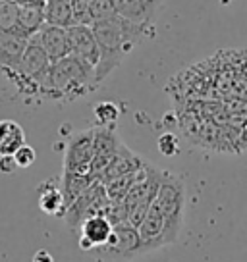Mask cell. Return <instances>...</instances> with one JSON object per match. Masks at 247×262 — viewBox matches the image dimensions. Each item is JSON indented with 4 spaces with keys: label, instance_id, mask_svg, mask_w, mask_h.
<instances>
[{
    "label": "cell",
    "instance_id": "obj_27",
    "mask_svg": "<svg viewBox=\"0 0 247 262\" xmlns=\"http://www.w3.org/2000/svg\"><path fill=\"white\" fill-rule=\"evenodd\" d=\"M31 262H54V256L49 253V251H37V253L33 254V258H31Z\"/></svg>",
    "mask_w": 247,
    "mask_h": 262
},
{
    "label": "cell",
    "instance_id": "obj_16",
    "mask_svg": "<svg viewBox=\"0 0 247 262\" xmlns=\"http://www.w3.org/2000/svg\"><path fill=\"white\" fill-rule=\"evenodd\" d=\"M25 143V131L14 120H0V155H14Z\"/></svg>",
    "mask_w": 247,
    "mask_h": 262
},
{
    "label": "cell",
    "instance_id": "obj_4",
    "mask_svg": "<svg viewBox=\"0 0 247 262\" xmlns=\"http://www.w3.org/2000/svg\"><path fill=\"white\" fill-rule=\"evenodd\" d=\"M153 203L162 212L172 237L178 241L180 231L183 228L186 205H188V191H186L183 180L164 170V178L160 181V187H158L157 196H155Z\"/></svg>",
    "mask_w": 247,
    "mask_h": 262
},
{
    "label": "cell",
    "instance_id": "obj_8",
    "mask_svg": "<svg viewBox=\"0 0 247 262\" xmlns=\"http://www.w3.org/2000/svg\"><path fill=\"white\" fill-rule=\"evenodd\" d=\"M114 2L118 16L147 27H155L158 12L164 4V0H114Z\"/></svg>",
    "mask_w": 247,
    "mask_h": 262
},
{
    "label": "cell",
    "instance_id": "obj_3",
    "mask_svg": "<svg viewBox=\"0 0 247 262\" xmlns=\"http://www.w3.org/2000/svg\"><path fill=\"white\" fill-rule=\"evenodd\" d=\"M91 27L99 45V60L95 64V77L100 85L122 64L123 58L128 56V50L123 47L122 17L116 16L112 19L97 21V24H91Z\"/></svg>",
    "mask_w": 247,
    "mask_h": 262
},
{
    "label": "cell",
    "instance_id": "obj_23",
    "mask_svg": "<svg viewBox=\"0 0 247 262\" xmlns=\"http://www.w3.org/2000/svg\"><path fill=\"white\" fill-rule=\"evenodd\" d=\"M14 158H16L17 168H29V166L35 162V158H37V152H35L33 147H29V145L24 143V145L14 152Z\"/></svg>",
    "mask_w": 247,
    "mask_h": 262
},
{
    "label": "cell",
    "instance_id": "obj_19",
    "mask_svg": "<svg viewBox=\"0 0 247 262\" xmlns=\"http://www.w3.org/2000/svg\"><path fill=\"white\" fill-rule=\"evenodd\" d=\"M118 16L114 0H91L89 4V25Z\"/></svg>",
    "mask_w": 247,
    "mask_h": 262
},
{
    "label": "cell",
    "instance_id": "obj_22",
    "mask_svg": "<svg viewBox=\"0 0 247 262\" xmlns=\"http://www.w3.org/2000/svg\"><path fill=\"white\" fill-rule=\"evenodd\" d=\"M157 147H158V150H160V155L174 156V155H178V150H180V143H178V137H176L174 133H162V135L158 137Z\"/></svg>",
    "mask_w": 247,
    "mask_h": 262
},
{
    "label": "cell",
    "instance_id": "obj_10",
    "mask_svg": "<svg viewBox=\"0 0 247 262\" xmlns=\"http://www.w3.org/2000/svg\"><path fill=\"white\" fill-rule=\"evenodd\" d=\"M112 233V224L105 214H95L89 216L87 220H83V224L79 226V239L77 245L81 251H95L102 247L108 241Z\"/></svg>",
    "mask_w": 247,
    "mask_h": 262
},
{
    "label": "cell",
    "instance_id": "obj_18",
    "mask_svg": "<svg viewBox=\"0 0 247 262\" xmlns=\"http://www.w3.org/2000/svg\"><path fill=\"white\" fill-rule=\"evenodd\" d=\"M93 178L89 173H74V172H64L62 180H60V187H62V195H64V205L66 208L74 203L77 196L81 195L85 189L93 183Z\"/></svg>",
    "mask_w": 247,
    "mask_h": 262
},
{
    "label": "cell",
    "instance_id": "obj_26",
    "mask_svg": "<svg viewBox=\"0 0 247 262\" xmlns=\"http://www.w3.org/2000/svg\"><path fill=\"white\" fill-rule=\"evenodd\" d=\"M16 2L17 8H45L47 0H12Z\"/></svg>",
    "mask_w": 247,
    "mask_h": 262
},
{
    "label": "cell",
    "instance_id": "obj_12",
    "mask_svg": "<svg viewBox=\"0 0 247 262\" xmlns=\"http://www.w3.org/2000/svg\"><path fill=\"white\" fill-rule=\"evenodd\" d=\"M27 42L29 39L17 33L0 29V72H8L12 68H16Z\"/></svg>",
    "mask_w": 247,
    "mask_h": 262
},
{
    "label": "cell",
    "instance_id": "obj_15",
    "mask_svg": "<svg viewBox=\"0 0 247 262\" xmlns=\"http://www.w3.org/2000/svg\"><path fill=\"white\" fill-rule=\"evenodd\" d=\"M43 25H45V8H17L16 27L12 31L25 39H31Z\"/></svg>",
    "mask_w": 247,
    "mask_h": 262
},
{
    "label": "cell",
    "instance_id": "obj_24",
    "mask_svg": "<svg viewBox=\"0 0 247 262\" xmlns=\"http://www.w3.org/2000/svg\"><path fill=\"white\" fill-rule=\"evenodd\" d=\"M72 12H74L75 24H87L89 25V4L91 0H70Z\"/></svg>",
    "mask_w": 247,
    "mask_h": 262
},
{
    "label": "cell",
    "instance_id": "obj_21",
    "mask_svg": "<svg viewBox=\"0 0 247 262\" xmlns=\"http://www.w3.org/2000/svg\"><path fill=\"white\" fill-rule=\"evenodd\" d=\"M17 4L12 0H0V29L12 31L16 27Z\"/></svg>",
    "mask_w": 247,
    "mask_h": 262
},
{
    "label": "cell",
    "instance_id": "obj_1",
    "mask_svg": "<svg viewBox=\"0 0 247 262\" xmlns=\"http://www.w3.org/2000/svg\"><path fill=\"white\" fill-rule=\"evenodd\" d=\"M99 87L95 77V66L81 58L68 54L50 64L45 98L52 100H75L87 97Z\"/></svg>",
    "mask_w": 247,
    "mask_h": 262
},
{
    "label": "cell",
    "instance_id": "obj_5",
    "mask_svg": "<svg viewBox=\"0 0 247 262\" xmlns=\"http://www.w3.org/2000/svg\"><path fill=\"white\" fill-rule=\"evenodd\" d=\"M108 203H110V199L107 195L105 183L95 180L89 187L83 191L81 195L75 199L72 205L68 206L62 218L66 220L70 229H77L83 224V220H87L89 216L105 214Z\"/></svg>",
    "mask_w": 247,
    "mask_h": 262
},
{
    "label": "cell",
    "instance_id": "obj_6",
    "mask_svg": "<svg viewBox=\"0 0 247 262\" xmlns=\"http://www.w3.org/2000/svg\"><path fill=\"white\" fill-rule=\"evenodd\" d=\"M100 256H107L110 260H130L143 254L139 229L132 222H120L112 226V233L102 247L95 249Z\"/></svg>",
    "mask_w": 247,
    "mask_h": 262
},
{
    "label": "cell",
    "instance_id": "obj_20",
    "mask_svg": "<svg viewBox=\"0 0 247 262\" xmlns=\"http://www.w3.org/2000/svg\"><path fill=\"white\" fill-rule=\"evenodd\" d=\"M120 118V108L114 102H99L95 106V122L97 125H105V127H114L116 120Z\"/></svg>",
    "mask_w": 247,
    "mask_h": 262
},
{
    "label": "cell",
    "instance_id": "obj_17",
    "mask_svg": "<svg viewBox=\"0 0 247 262\" xmlns=\"http://www.w3.org/2000/svg\"><path fill=\"white\" fill-rule=\"evenodd\" d=\"M45 24L64 27V29L75 25L70 0H47V4H45Z\"/></svg>",
    "mask_w": 247,
    "mask_h": 262
},
{
    "label": "cell",
    "instance_id": "obj_13",
    "mask_svg": "<svg viewBox=\"0 0 247 262\" xmlns=\"http://www.w3.org/2000/svg\"><path fill=\"white\" fill-rule=\"evenodd\" d=\"M143 164H145V160L139 158V155L132 152V150L122 143L120 148L116 150L112 162L108 164L107 170L102 172L99 181L107 183V181L114 180V178H120V176H126V173H130V172H135V170H139Z\"/></svg>",
    "mask_w": 247,
    "mask_h": 262
},
{
    "label": "cell",
    "instance_id": "obj_2",
    "mask_svg": "<svg viewBox=\"0 0 247 262\" xmlns=\"http://www.w3.org/2000/svg\"><path fill=\"white\" fill-rule=\"evenodd\" d=\"M50 64L52 62L47 56V52L41 49L37 39L31 37L16 68H12L8 72H2V74L8 77L10 83H14V87L19 95L45 98Z\"/></svg>",
    "mask_w": 247,
    "mask_h": 262
},
{
    "label": "cell",
    "instance_id": "obj_14",
    "mask_svg": "<svg viewBox=\"0 0 247 262\" xmlns=\"http://www.w3.org/2000/svg\"><path fill=\"white\" fill-rule=\"evenodd\" d=\"M58 178L41 183L39 187V208L43 212L52 214L56 218H62L66 212V205H64V195H62V187L56 185Z\"/></svg>",
    "mask_w": 247,
    "mask_h": 262
},
{
    "label": "cell",
    "instance_id": "obj_7",
    "mask_svg": "<svg viewBox=\"0 0 247 262\" xmlns=\"http://www.w3.org/2000/svg\"><path fill=\"white\" fill-rule=\"evenodd\" d=\"M93 156H95V127L79 131L68 141L64 172L89 173Z\"/></svg>",
    "mask_w": 247,
    "mask_h": 262
},
{
    "label": "cell",
    "instance_id": "obj_9",
    "mask_svg": "<svg viewBox=\"0 0 247 262\" xmlns=\"http://www.w3.org/2000/svg\"><path fill=\"white\" fill-rule=\"evenodd\" d=\"M68 41H70V54L81 58L91 66L99 60V45L93 33V27L87 24H75L68 27Z\"/></svg>",
    "mask_w": 247,
    "mask_h": 262
},
{
    "label": "cell",
    "instance_id": "obj_25",
    "mask_svg": "<svg viewBox=\"0 0 247 262\" xmlns=\"http://www.w3.org/2000/svg\"><path fill=\"white\" fill-rule=\"evenodd\" d=\"M17 170V164L14 155H0V172L2 173H12Z\"/></svg>",
    "mask_w": 247,
    "mask_h": 262
},
{
    "label": "cell",
    "instance_id": "obj_11",
    "mask_svg": "<svg viewBox=\"0 0 247 262\" xmlns=\"http://www.w3.org/2000/svg\"><path fill=\"white\" fill-rule=\"evenodd\" d=\"M41 49L47 52L50 62H56L60 58L70 54V41H68V29L56 27V25L45 24L39 31L33 35Z\"/></svg>",
    "mask_w": 247,
    "mask_h": 262
}]
</instances>
